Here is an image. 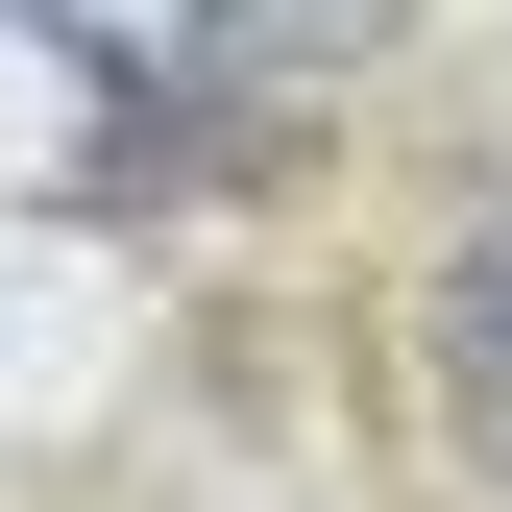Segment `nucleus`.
<instances>
[{
	"instance_id": "nucleus-1",
	"label": "nucleus",
	"mask_w": 512,
	"mask_h": 512,
	"mask_svg": "<svg viewBox=\"0 0 512 512\" xmlns=\"http://www.w3.org/2000/svg\"><path fill=\"white\" fill-rule=\"evenodd\" d=\"M415 391H439V439H464V488H512V196L439 220V269H415Z\"/></svg>"
},
{
	"instance_id": "nucleus-2",
	"label": "nucleus",
	"mask_w": 512,
	"mask_h": 512,
	"mask_svg": "<svg viewBox=\"0 0 512 512\" xmlns=\"http://www.w3.org/2000/svg\"><path fill=\"white\" fill-rule=\"evenodd\" d=\"M391 49H415V0H196L220 122H244V98H342V74H391Z\"/></svg>"
},
{
	"instance_id": "nucleus-3",
	"label": "nucleus",
	"mask_w": 512,
	"mask_h": 512,
	"mask_svg": "<svg viewBox=\"0 0 512 512\" xmlns=\"http://www.w3.org/2000/svg\"><path fill=\"white\" fill-rule=\"evenodd\" d=\"M25 25H49V49H98L147 122H220V74H196V0H25Z\"/></svg>"
}]
</instances>
